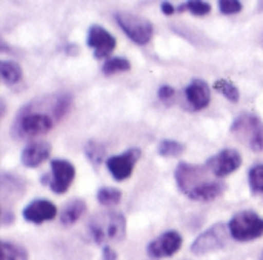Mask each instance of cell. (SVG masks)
I'll return each mask as SVG.
<instances>
[{
	"mask_svg": "<svg viewBox=\"0 0 263 260\" xmlns=\"http://www.w3.org/2000/svg\"><path fill=\"white\" fill-rule=\"evenodd\" d=\"M69 94H52L23 106L17 114L11 134L17 139H32L49 133L71 106Z\"/></svg>",
	"mask_w": 263,
	"mask_h": 260,
	"instance_id": "obj_1",
	"label": "cell"
},
{
	"mask_svg": "<svg viewBox=\"0 0 263 260\" xmlns=\"http://www.w3.org/2000/svg\"><path fill=\"white\" fill-rule=\"evenodd\" d=\"M88 228L94 242L99 245L106 242H120L126 236V219L122 213L116 211L99 213L89 220Z\"/></svg>",
	"mask_w": 263,
	"mask_h": 260,
	"instance_id": "obj_2",
	"label": "cell"
},
{
	"mask_svg": "<svg viewBox=\"0 0 263 260\" xmlns=\"http://www.w3.org/2000/svg\"><path fill=\"white\" fill-rule=\"evenodd\" d=\"M234 137L245 143L251 151H263V122L256 114H240L237 116L230 128Z\"/></svg>",
	"mask_w": 263,
	"mask_h": 260,
	"instance_id": "obj_3",
	"label": "cell"
},
{
	"mask_svg": "<svg viewBox=\"0 0 263 260\" xmlns=\"http://www.w3.org/2000/svg\"><path fill=\"white\" fill-rule=\"evenodd\" d=\"M230 234L237 242H253L263 236V219L256 211H240L228 224Z\"/></svg>",
	"mask_w": 263,
	"mask_h": 260,
	"instance_id": "obj_4",
	"label": "cell"
},
{
	"mask_svg": "<svg viewBox=\"0 0 263 260\" xmlns=\"http://www.w3.org/2000/svg\"><path fill=\"white\" fill-rule=\"evenodd\" d=\"M210 174L211 171L206 166L180 162L174 171V179H176L179 190L186 197H190L194 191H197L199 188H202L203 185L213 180L210 179Z\"/></svg>",
	"mask_w": 263,
	"mask_h": 260,
	"instance_id": "obj_5",
	"label": "cell"
},
{
	"mask_svg": "<svg viewBox=\"0 0 263 260\" xmlns=\"http://www.w3.org/2000/svg\"><path fill=\"white\" fill-rule=\"evenodd\" d=\"M116 20L119 26L123 29V32L136 43V45H146L153 39L154 26L153 23L142 17L131 12H117Z\"/></svg>",
	"mask_w": 263,
	"mask_h": 260,
	"instance_id": "obj_6",
	"label": "cell"
},
{
	"mask_svg": "<svg viewBox=\"0 0 263 260\" xmlns=\"http://www.w3.org/2000/svg\"><path fill=\"white\" fill-rule=\"evenodd\" d=\"M230 228L225 224H216L203 231L191 245V251L196 256H205L208 253L219 251L227 247L230 239Z\"/></svg>",
	"mask_w": 263,
	"mask_h": 260,
	"instance_id": "obj_7",
	"label": "cell"
},
{
	"mask_svg": "<svg viewBox=\"0 0 263 260\" xmlns=\"http://www.w3.org/2000/svg\"><path fill=\"white\" fill-rule=\"evenodd\" d=\"M240 165H242V156L237 150H233V148L219 151L216 156L210 157L205 163V166L217 179L233 174L234 171L240 168Z\"/></svg>",
	"mask_w": 263,
	"mask_h": 260,
	"instance_id": "obj_8",
	"label": "cell"
},
{
	"mask_svg": "<svg viewBox=\"0 0 263 260\" xmlns=\"http://www.w3.org/2000/svg\"><path fill=\"white\" fill-rule=\"evenodd\" d=\"M51 180L48 183L49 190L55 194H65L76 179V168L69 160L54 159L51 160Z\"/></svg>",
	"mask_w": 263,
	"mask_h": 260,
	"instance_id": "obj_9",
	"label": "cell"
},
{
	"mask_svg": "<svg viewBox=\"0 0 263 260\" xmlns=\"http://www.w3.org/2000/svg\"><path fill=\"white\" fill-rule=\"evenodd\" d=\"M140 154H142V151L139 148H131L120 156H111L106 160V166H108L111 176L117 182H123V180L129 179L134 171L136 162L140 159Z\"/></svg>",
	"mask_w": 263,
	"mask_h": 260,
	"instance_id": "obj_10",
	"label": "cell"
},
{
	"mask_svg": "<svg viewBox=\"0 0 263 260\" xmlns=\"http://www.w3.org/2000/svg\"><path fill=\"white\" fill-rule=\"evenodd\" d=\"M86 43L89 48L94 49V57L96 59H105L108 57L114 49H116V37L105 29L103 26L99 25H92L88 29V37H86Z\"/></svg>",
	"mask_w": 263,
	"mask_h": 260,
	"instance_id": "obj_11",
	"label": "cell"
},
{
	"mask_svg": "<svg viewBox=\"0 0 263 260\" xmlns=\"http://www.w3.org/2000/svg\"><path fill=\"white\" fill-rule=\"evenodd\" d=\"M182 244L183 239L177 231H166L148 245L146 253L153 259L171 257L182 248Z\"/></svg>",
	"mask_w": 263,
	"mask_h": 260,
	"instance_id": "obj_12",
	"label": "cell"
},
{
	"mask_svg": "<svg viewBox=\"0 0 263 260\" xmlns=\"http://www.w3.org/2000/svg\"><path fill=\"white\" fill-rule=\"evenodd\" d=\"M55 216H57V207L46 199L32 200L29 205L23 208V219L34 225H40L43 222L52 220Z\"/></svg>",
	"mask_w": 263,
	"mask_h": 260,
	"instance_id": "obj_13",
	"label": "cell"
},
{
	"mask_svg": "<svg viewBox=\"0 0 263 260\" xmlns=\"http://www.w3.org/2000/svg\"><path fill=\"white\" fill-rule=\"evenodd\" d=\"M185 97L194 111H200L210 105L211 100L210 85L202 79H193L191 83L185 88Z\"/></svg>",
	"mask_w": 263,
	"mask_h": 260,
	"instance_id": "obj_14",
	"label": "cell"
},
{
	"mask_svg": "<svg viewBox=\"0 0 263 260\" xmlns=\"http://www.w3.org/2000/svg\"><path fill=\"white\" fill-rule=\"evenodd\" d=\"M49 154H51V145L45 140H39V142L35 140L23 148L20 160L26 168H37L40 163L49 159Z\"/></svg>",
	"mask_w": 263,
	"mask_h": 260,
	"instance_id": "obj_15",
	"label": "cell"
},
{
	"mask_svg": "<svg viewBox=\"0 0 263 260\" xmlns=\"http://www.w3.org/2000/svg\"><path fill=\"white\" fill-rule=\"evenodd\" d=\"M227 190V185L217 179H213L211 182H208L206 185H203L202 188H199L197 191H194L190 199L191 200H197V202H211L219 199Z\"/></svg>",
	"mask_w": 263,
	"mask_h": 260,
	"instance_id": "obj_16",
	"label": "cell"
},
{
	"mask_svg": "<svg viewBox=\"0 0 263 260\" xmlns=\"http://www.w3.org/2000/svg\"><path fill=\"white\" fill-rule=\"evenodd\" d=\"M86 211V203L82 200V199H74V200H69L63 210H62V214H60V224L65 225V227H69L72 224H76Z\"/></svg>",
	"mask_w": 263,
	"mask_h": 260,
	"instance_id": "obj_17",
	"label": "cell"
},
{
	"mask_svg": "<svg viewBox=\"0 0 263 260\" xmlns=\"http://www.w3.org/2000/svg\"><path fill=\"white\" fill-rule=\"evenodd\" d=\"M0 74L3 79V83L6 85H15L22 80V68L18 63L12 60H2L0 62Z\"/></svg>",
	"mask_w": 263,
	"mask_h": 260,
	"instance_id": "obj_18",
	"label": "cell"
},
{
	"mask_svg": "<svg viewBox=\"0 0 263 260\" xmlns=\"http://www.w3.org/2000/svg\"><path fill=\"white\" fill-rule=\"evenodd\" d=\"M105 154H106L105 145L100 143V142H97V140H89L85 145V156L88 157V160L94 166H99L105 160Z\"/></svg>",
	"mask_w": 263,
	"mask_h": 260,
	"instance_id": "obj_19",
	"label": "cell"
},
{
	"mask_svg": "<svg viewBox=\"0 0 263 260\" xmlns=\"http://www.w3.org/2000/svg\"><path fill=\"white\" fill-rule=\"evenodd\" d=\"M213 86H214L216 91L223 94L230 102L237 103L240 100V91L237 89V86L231 80H228V79H217Z\"/></svg>",
	"mask_w": 263,
	"mask_h": 260,
	"instance_id": "obj_20",
	"label": "cell"
},
{
	"mask_svg": "<svg viewBox=\"0 0 263 260\" xmlns=\"http://www.w3.org/2000/svg\"><path fill=\"white\" fill-rule=\"evenodd\" d=\"M183 151H185V145L173 139H163L157 146V153L162 157H177Z\"/></svg>",
	"mask_w": 263,
	"mask_h": 260,
	"instance_id": "obj_21",
	"label": "cell"
},
{
	"mask_svg": "<svg viewBox=\"0 0 263 260\" xmlns=\"http://www.w3.org/2000/svg\"><path fill=\"white\" fill-rule=\"evenodd\" d=\"M129 69H131V62L125 57H111L102 66V71L105 76H112L116 72H123Z\"/></svg>",
	"mask_w": 263,
	"mask_h": 260,
	"instance_id": "obj_22",
	"label": "cell"
},
{
	"mask_svg": "<svg viewBox=\"0 0 263 260\" xmlns=\"http://www.w3.org/2000/svg\"><path fill=\"white\" fill-rule=\"evenodd\" d=\"M122 200V191L119 188H109L103 187L97 191V202L103 207H112L117 205Z\"/></svg>",
	"mask_w": 263,
	"mask_h": 260,
	"instance_id": "obj_23",
	"label": "cell"
},
{
	"mask_svg": "<svg viewBox=\"0 0 263 260\" xmlns=\"http://www.w3.org/2000/svg\"><path fill=\"white\" fill-rule=\"evenodd\" d=\"M2 260H28V253L15 244L2 242Z\"/></svg>",
	"mask_w": 263,
	"mask_h": 260,
	"instance_id": "obj_24",
	"label": "cell"
},
{
	"mask_svg": "<svg viewBox=\"0 0 263 260\" xmlns=\"http://www.w3.org/2000/svg\"><path fill=\"white\" fill-rule=\"evenodd\" d=\"M185 9H188L194 15L203 17V15L211 12V5L208 2H203V0H190L186 3H182V6H179L180 12L185 11Z\"/></svg>",
	"mask_w": 263,
	"mask_h": 260,
	"instance_id": "obj_25",
	"label": "cell"
},
{
	"mask_svg": "<svg viewBox=\"0 0 263 260\" xmlns=\"http://www.w3.org/2000/svg\"><path fill=\"white\" fill-rule=\"evenodd\" d=\"M248 183L254 194L263 193V163L256 165L248 173Z\"/></svg>",
	"mask_w": 263,
	"mask_h": 260,
	"instance_id": "obj_26",
	"label": "cell"
},
{
	"mask_svg": "<svg viewBox=\"0 0 263 260\" xmlns=\"http://www.w3.org/2000/svg\"><path fill=\"white\" fill-rule=\"evenodd\" d=\"M242 8H243V5H242V2H239V0H220V2H219V9H220V12L225 14V15L237 14V12L242 11Z\"/></svg>",
	"mask_w": 263,
	"mask_h": 260,
	"instance_id": "obj_27",
	"label": "cell"
},
{
	"mask_svg": "<svg viewBox=\"0 0 263 260\" xmlns=\"http://www.w3.org/2000/svg\"><path fill=\"white\" fill-rule=\"evenodd\" d=\"M174 97V88L170 85H163L159 88V99L162 102H170Z\"/></svg>",
	"mask_w": 263,
	"mask_h": 260,
	"instance_id": "obj_28",
	"label": "cell"
},
{
	"mask_svg": "<svg viewBox=\"0 0 263 260\" xmlns=\"http://www.w3.org/2000/svg\"><path fill=\"white\" fill-rule=\"evenodd\" d=\"M102 259L103 260H117V253L111 248V247H108V245H105L103 247V251H102Z\"/></svg>",
	"mask_w": 263,
	"mask_h": 260,
	"instance_id": "obj_29",
	"label": "cell"
},
{
	"mask_svg": "<svg viewBox=\"0 0 263 260\" xmlns=\"http://www.w3.org/2000/svg\"><path fill=\"white\" fill-rule=\"evenodd\" d=\"M160 8H162V12H163L165 15H173V14L176 12V8H174L170 2H163V3L160 5Z\"/></svg>",
	"mask_w": 263,
	"mask_h": 260,
	"instance_id": "obj_30",
	"label": "cell"
},
{
	"mask_svg": "<svg viewBox=\"0 0 263 260\" xmlns=\"http://www.w3.org/2000/svg\"><path fill=\"white\" fill-rule=\"evenodd\" d=\"M2 222H3V225H9L11 222H14V214H11L9 211H5L2 214Z\"/></svg>",
	"mask_w": 263,
	"mask_h": 260,
	"instance_id": "obj_31",
	"label": "cell"
},
{
	"mask_svg": "<svg viewBox=\"0 0 263 260\" xmlns=\"http://www.w3.org/2000/svg\"><path fill=\"white\" fill-rule=\"evenodd\" d=\"M259 260H263V251H262V254H260V257H259Z\"/></svg>",
	"mask_w": 263,
	"mask_h": 260,
	"instance_id": "obj_32",
	"label": "cell"
}]
</instances>
